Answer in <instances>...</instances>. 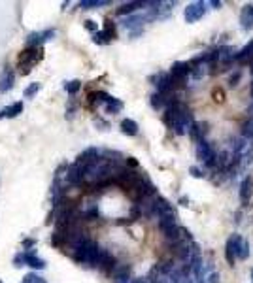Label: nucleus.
I'll return each instance as SVG.
<instances>
[{"mask_svg": "<svg viewBox=\"0 0 253 283\" xmlns=\"http://www.w3.org/2000/svg\"><path fill=\"white\" fill-rule=\"evenodd\" d=\"M206 13V2H191L184 11V17L187 23H196L202 19Z\"/></svg>", "mask_w": 253, "mask_h": 283, "instance_id": "0eeeda50", "label": "nucleus"}, {"mask_svg": "<svg viewBox=\"0 0 253 283\" xmlns=\"http://www.w3.org/2000/svg\"><path fill=\"white\" fill-rule=\"evenodd\" d=\"M13 264H15L17 268H19V266H25V264L32 266L36 270H44V268H46V260L36 257L34 251H21V253H17L15 259H13Z\"/></svg>", "mask_w": 253, "mask_h": 283, "instance_id": "20e7f679", "label": "nucleus"}, {"mask_svg": "<svg viewBox=\"0 0 253 283\" xmlns=\"http://www.w3.org/2000/svg\"><path fill=\"white\" fill-rule=\"evenodd\" d=\"M252 192H253V180H252V176H248V178H244V180H242V183H240V200H242V204L250 202Z\"/></svg>", "mask_w": 253, "mask_h": 283, "instance_id": "2eb2a0df", "label": "nucleus"}, {"mask_svg": "<svg viewBox=\"0 0 253 283\" xmlns=\"http://www.w3.org/2000/svg\"><path fill=\"white\" fill-rule=\"evenodd\" d=\"M142 6H146V2H126V4H123V6L117 10V13H119V15H126V13L136 11L138 8H142Z\"/></svg>", "mask_w": 253, "mask_h": 283, "instance_id": "412c9836", "label": "nucleus"}, {"mask_svg": "<svg viewBox=\"0 0 253 283\" xmlns=\"http://www.w3.org/2000/svg\"><path fill=\"white\" fill-rule=\"evenodd\" d=\"M42 59V47L40 45H36V47H27L23 49L19 57H17V68H19V72H21V76H27V74H31V70L34 66L36 63Z\"/></svg>", "mask_w": 253, "mask_h": 283, "instance_id": "7ed1b4c3", "label": "nucleus"}, {"mask_svg": "<svg viewBox=\"0 0 253 283\" xmlns=\"http://www.w3.org/2000/svg\"><path fill=\"white\" fill-rule=\"evenodd\" d=\"M242 134H244V138H246V140L253 142V117H252V119H248L246 123L242 125Z\"/></svg>", "mask_w": 253, "mask_h": 283, "instance_id": "393cba45", "label": "nucleus"}, {"mask_svg": "<svg viewBox=\"0 0 253 283\" xmlns=\"http://www.w3.org/2000/svg\"><path fill=\"white\" fill-rule=\"evenodd\" d=\"M225 257H227V262H229L230 266H234V262H236V251H234L232 236L227 240V246H225Z\"/></svg>", "mask_w": 253, "mask_h": 283, "instance_id": "aec40b11", "label": "nucleus"}, {"mask_svg": "<svg viewBox=\"0 0 253 283\" xmlns=\"http://www.w3.org/2000/svg\"><path fill=\"white\" fill-rule=\"evenodd\" d=\"M85 29H87V31H93V32H98V31H96V25H95V21H91V19L85 21Z\"/></svg>", "mask_w": 253, "mask_h": 283, "instance_id": "7c9ffc66", "label": "nucleus"}, {"mask_svg": "<svg viewBox=\"0 0 253 283\" xmlns=\"http://www.w3.org/2000/svg\"><path fill=\"white\" fill-rule=\"evenodd\" d=\"M53 36H55V29H47V31H42V32H32V34H29L27 44L31 45V47H36V45H40L42 42L53 38Z\"/></svg>", "mask_w": 253, "mask_h": 283, "instance_id": "9d476101", "label": "nucleus"}, {"mask_svg": "<svg viewBox=\"0 0 253 283\" xmlns=\"http://www.w3.org/2000/svg\"><path fill=\"white\" fill-rule=\"evenodd\" d=\"M34 244H36L34 240H25V242H23V246H25V248H27V249H29V248H32Z\"/></svg>", "mask_w": 253, "mask_h": 283, "instance_id": "72a5a7b5", "label": "nucleus"}, {"mask_svg": "<svg viewBox=\"0 0 253 283\" xmlns=\"http://www.w3.org/2000/svg\"><path fill=\"white\" fill-rule=\"evenodd\" d=\"M114 283H132V280H130V266H128V264L115 266Z\"/></svg>", "mask_w": 253, "mask_h": 283, "instance_id": "4468645a", "label": "nucleus"}, {"mask_svg": "<svg viewBox=\"0 0 253 283\" xmlns=\"http://www.w3.org/2000/svg\"><path fill=\"white\" fill-rule=\"evenodd\" d=\"M164 123L172 128L176 134H189L191 126H193V113L189 112V108L182 102H170L166 106L164 112Z\"/></svg>", "mask_w": 253, "mask_h": 283, "instance_id": "f257e3e1", "label": "nucleus"}, {"mask_svg": "<svg viewBox=\"0 0 253 283\" xmlns=\"http://www.w3.org/2000/svg\"><path fill=\"white\" fill-rule=\"evenodd\" d=\"M191 76V64L189 63H174L170 70V78L174 85H184L187 78Z\"/></svg>", "mask_w": 253, "mask_h": 283, "instance_id": "423d86ee", "label": "nucleus"}, {"mask_svg": "<svg viewBox=\"0 0 253 283\" xmlns=\"http://www.w3.org/2000/svg\"><path fill=\"white\" fill-rule=\"evenodd\" d=\"M250 66H252V74H253V63H252V64H250Z\"/></svg>", "mask_w": 253, "mask_h": 283, "instance_id": "4c0bfd02", "label": "nucleus"}, {"mask_svg": "<svg viewBox=\"0 0 253 283\" xmlns=\"http://www.w3.org/2000/svg\"><path fill=\"white\" fill-rule=\"evenodd\" d=\"M23 283H46V280H44L42 276H38L36 272H32V274H27V276H25Z\"/></svg>", "mask_w": 253, "mask_h": 283, "instance_id": "cd10ccee", "label": "nucleus"}, {"mask_svg": "<svg viewBox=\"0 0 253 283\" xmlns=\"http://www.w3.org/2000/svg\"><path fill=\"white\" fill-rule=\"evenodd\" d=\"M132 283H151L150 278H136V280H132Z\"/></svg>", "mask_w": 253, "mask_h": 283, "instance_id": "473e14b6", "label": "nucleus"}, {"mask_svg": "<svg viewBox=\"0 0 253 283\" xmlns=\"http://www.w3.org/2000/svg\"><path fill=\"white\" fill-rule=\"evenodd\" d=\"M108 0H81L80 8L81 10H93V8H100V6H108Z\"/></svg>", "mask_w": 253, "mask_h": 283, "instance_id": "4be33fe9", "label": "nucleus"}, {"mask_svg": "<svg viewBox=\"0 0 253 283\" xmlns=\"http://www.w3.org/2000/svg\"><path fill=\"white\" fill-rule=\"evenodd\" d=\"M250 113H252V117H253V102H252V106H250Z\"/></svg>", "mask_w": 253, "mask_h": 283, "instance_id": "f704fd0d", "label": "nucleus"}, {"mask_svg": "<svg viewBox=\"0 0 253 283\" xmlns=\"http://www.w3.org/2000/svg\"><path fill=\"white\" fill-rule=\"evenodd\" d=\"M106 110H108V113H117V112H121L123 110V102L121 100H117V98H110V100L106 102Z\"/></svg>", "mask_w": 253, "mask_h": 283, "instance_id": "b1692460", "label": "nucleus"}, {"mask_svg": "<svg viewBox=\"0 0 253 283\" xmlns=\"http://www.w3.org/2000/svg\"><path fill=\"white\" fill-rule=\"evenodd\" d=\"M252 283H253V268H252Z\"/></svg>", "mask_w": 253, "mask_h": 283, "instance_id": "e433bc0d", "label": "nucleus"}, {"mask_svg": "<svg viewBox=\"0 0 253 283\" xmlns=\"http://www.w3.org/2000/svg\"><path fill=\"white\" fill-rule=\"evenodd\" d=\"M236 61H238L240 64H252L253 63V40L236 53Z\"/></svg>", "mask_w": 253, "mask_h": 283, "instance_id": "f3484780", "label": "nucleus"}, {"mask_svg": "<svg viewBox=\"0 0 253 283\" xmlns=\"http://www.w3.org/2000/svg\"><path fill=\"white\" fill-rule=\"evenodd\" d=\"M240 25H242V29H244L246 32H250V31L253 29V6H252V4H246V6L242 8Z\"/></svg>", "mask_w": 253, "mask_h": 283, "instance_id": "f8f14e48", "label": "nucleus"}, {"mask_svg": "<svg viewBox=\"0 0 253 283\" xmlns=\"http://www.w3.org/2000/svg\"><path fill=\"white\" fill-rule=\"evenodd\" d=\"M104 32H106V36H108L110 40H114L115 36H117V32H115V25L112 19H106V29H104Z\"/></svg>", "mask_w": 253, "mask_h": 283, "instance_id": "bb28decb", "label": "nucleus"}, {"mask_svg": "<svg viewBox=\"0 0 253 283\" xmlns=\"http://www.w3.org/2000/svg\"><path fill=\"white\" fill-rule=\"evenodd\" d=\"M38 91H40V83H31V85L25 89V96L31 98V96H34Z\"/></svg>", "mask_w": 253, "mask_h": 283, "instance_id": "c756f323", "label": "nucleus"}, {"mask_svg": "<svg viewBox=\"0 0 253 283\" xmlns=\"http://www.w3.org/2000/svg\"><path fill=\"white\" fill-rule=\"evenodd\" d=\"M21 112H23V102H13L12 106H8V108H4V110L0 112V119H4V117L13 119V117H17Z\"/></svg>", "mask_w": 253, "mask_h": 283, "instance_id": "a211bd4d", "label": "nucleus"}, {"mask_svg": "<svg viewBox=\"0 0 253 283\" xmlns=\"http://www.w3.org/2000/svg\"><path fill=\"white\" fill-rule=\"evenodd\" d=\"M93 40H95V44H108V42H110V38L106 36V32H104V31L93 34Z\"/></svg>", "mask_w": 253, "mask_h": 283, "instance_id": "c85d7f7f", "label": "nucleus"}, {"mask_svg": "<svg viewBox=\"0 0 253 283\" xmlns=\"http://www.w3.org/2000/svg\"><path fill=\"white\" fill-rule=\"evenodd\" d=\"M232 242H234V251H236V259L246 260L250 257V244L248 240H244L240 234H232Z\"/></svg>", "mask_w": 253, "mask_h": 283, "instance_id": "1a4fd4ad", "label": "nucleus"}, {"mask_svg": "<svg viewBox=\"0 0 253 283\" xmlns=\"http://www.w3.org/2000/svg\"><path fill=\"white\" fill-rule=\"evenodd\" d=\"M196 158H198L202 164H206V166H216V162H218V153L214 151L212 144H208L206 140H204V142L196 144Z\"/></svg>", "mask_w": 253, "mask_h": 283, "instance_id": "39448f33", "label": "nucleus"}, {"mask_svg": "<svg viewBox=\"0 0 253 283\" xmlns=\"http://www.w3.org/2000/svg\"><path fill=\"white\" fill-rule=\"evenodd\" d=\"M100 251H102V249L98 248V244H96V242L87 240L83 246H80V248L72 253V257H74L76 262L87 264V266H95V264H96V259H98V255H100Z\"/></svg>", "mask_w": 253, "mask_h": 283, "instance_id": "f03ea898", "label": "nucleus"}, {"mask_svg": "<svg viewBox=\"0 0 253 283\" xmlns=\"http://www.w3.org/2000/svg\"><path fill=\"white\" fill-rule=\"evenodd\" d=\"M13 81H15L13 70L12 68H6V70H4V74H2V78H0V93H8V91H12Z\"/></svg>", "mask_w": 253, "mask_h": 283, "instance_id": "dca6fc26", "label": "nucleus"}, {"mask_svg": "<svg viewBox=\"0 0 253 283\" xmlns=\"http://www.w3.org/2000/svg\"><path fill=\"white\" fill-rule=\"evenodd\" d=\"M191 174H193V178H202V172L196 168V166H193V168H191Z\"/></svg>", "mask_w": 253, "mask_h": 283, "instance_id": "2f4dec72", "label": "nucleus"}, {"mask_svg": "<svg viewBox=\"0 0 253 283\" xmlns=\"http://www.w3.org/2000/svg\"><path fill=\"white\" fill-rule=\"evenodd\" d=\"M252 96H253V81H252Z\"/></svg>", "mask_w": 253, "mask_h": 283, "instance_id": "c9c22d12", "label": "nucleus"}, {"mask_svg": "<svg viewBox=\"0 0 253 283\" xmlns=\"http://www.w3.org/2000/svg\"><path fill=\"white\" fill-rule=\"evenodd\" d=\"M206 132H208L206 123H193L191 130H189V136H191V140H193V142L200 144V142H204V140H206Z\"/></svg>", "mask_w": 253, "mask_h": 283, "instance_id": "ddd939ff", "label": "nucleus"}, {"mask_svg": "<svg viewBox=\"0 0 253 283\" xmlns=\"http://www.w3.org/2000/svg\"><path fill=\"white\" fill-rule=\"evenodd\" d=\"M96 158H100V151H98L96 147H89V149H85L83 153L78 155L76 162H78V164H83V166H89V164L95 162Z\"/></svg>", "mask_w": 253, "mask_h": 283, "instance_id": "9b49d317", "label": "nucleus"}, {"mask_svg": "<svg viewBox=\"0 0 253 283\" xmlns=\"http://www.w3.org/2000/svg\"><path fill=\"white\" fill-rule=\"evenodd\" d=\"M80 89H81L80 79H72V81H66V83H64V91H66L68 94H76Z\"/></svg>", "mask_w": 253, "mask_h": 283, "instance_id": "a878e982", "label": "nucleus"}, {"mask_svg": "<svg viewBox=\"0 0 253 283\" xmlns=\"http://www.w3.org/2000/svg\"><path fill=\"white\" fill-rule=\"evenodd\" d=\"M146 19H151L150 13L148 15H128L125 21H123V27L126 31H130L132 34H138L142 31V25L146 23Z\"/></svg>", "mask_w": 253, "mask_h": 283, "instance_id": "6e6552de", "label": "nucleus"}, {"mask_svg": "<svg viewBox=\"0 0 253 283\" xmlns=\"http://www.w3.org/2000/svg\"><path fill=\"white\" fill-rule=\"evenodd\" d=\"M121 130L126 136H136L138 134V123L132 121V119H123L121 121Z\"/></svg>", "mask_w": 253, "mask_h": 283, "instance_id": "6ab92c4d", "label": "nucleus"}, {"mask_svg": "<svg viewBox=\"0 0 253 283\" xmlns=\"http://www.w3.org/2000/svg\"><path fill=\"white\" fill-rule=\"evenodd\" d=\"M166 104H168L166 94H162V93H155V94L151 96V106H153L155 110H161V108H164Z\"/></svg>", "mask_w": 253, "mask_h": 283, "instance_id": "5701e85b", "label": "nucleus"}]
</instances>
